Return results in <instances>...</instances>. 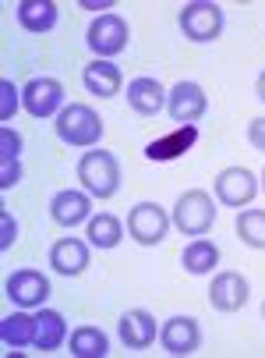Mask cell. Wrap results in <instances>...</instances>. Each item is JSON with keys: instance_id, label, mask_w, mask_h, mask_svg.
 Returning a JSON list of instances; mask_svg holds the SVG:
<instances>
[{"instance_id": "33", "label": "cell", "mask_w": 265, "mask_h": 358, "mask_svg": "<svg viewBox=\"0 0 265 358\" xmlns=\"http://www.w3.org/2000/svg\"><path fill=\"white\" fill-rule=\"evenodd\" d=\"M262 316H265V305H262Z\"/></svg>"}, {"instance_id": "15", "label": "cell", "mask_w": 265, "mask_h": 358, "mask_svg": "<svg viewBox=\"0 0 265 358\" xmlns=\"http://www.w3.org/2000/svg\"><path fill=\"white\" fill-rule=\"evenodd\" d=\"M121 341H124V348H131V351H145V348H152V341L159 337V327H156V320H152V313H145V309H128L124 316H121Z\"/></svg>"}, {"instance_id": "23", "label": "cell", "mask_w": 265, "mask_h": 358, "mask_svg": "<svg viewBox=\"0 0 265 358\" xmlns=\"http://www.w3.org/2000/svg\"><path fill=\"white\" fill-rule=\"evenodd\" d=\"M85 238H89L92 248H117L121 238H124V227H121V220L110 217V213H96V217L89 220Z\"/></svg>"}, {"instance_id": "30", "label": "cell", "mask_w": 265, "mask_h": 358, "mask_svg": "<svg viewBox=\"0 0 265 358\" xmlns=\"http://www.w3.org/2000/svg\"><path fill=\"white\" fill-rule=\"evenodd\" d=\"M248 142L265 152V117H255V121L248 124Z\"/></svg>"}, {"instance_id": "8", "label": "cell", "mask_w": 265, "mask_h": 358, "mask_svg": "<svg viewBox=\"0 0 265 358\" xmlns=\"http://www.w3.org/2000/svg\"><path fill=\"white\" fill-rule=\"evenodd\" d=\"M258 195V178L248 167H227L216 174V199L230 210H241Z\"/></svg>"}, {"instance_id": "13", "label": "cell", "mask_w": 265, "mask_h": 358, "mask_svg": "<svg viewBox=\"0 0 265 358\" xmlns=\"http://www.w3.org/2000/svg\"><path fill=\"white\" fill-rule=\"evenodd\" d=\"M89 210H92V195L89 192H75V188L57 192V195H53V202H50V217L57 220L61 227L89 224Z\"/></svg>"}, {"instance_id": "31", "label": "cell", "mask_w": 265, "mask_h": 358, "mask_svg": "<svg viewBox=\"0 0 265 358\" xmlns=\"http://www.w3.org/2000/svg\"><path fill=\"white\" fill-rule=\"evenodd\" d=\"M255 89H258V99H262V103H265V71L258 75V85H255Z\"/></svg>"}, {"instance_id": "11", "label": "cell", "mask_w": 265, "mask_h": 358, "mask_svg": "<svg viewBox=\"0 0 265 358\" xmlns=\"http://www.w3.org/2000/svg\"><path fill=\"white\" fill-rule=\"evenodd\" d=\"M159 344H163L167 355L174 358H184V355H195L198 344H202V330L191 316H174L163 323V330H159Z\"/></svg>"}, {"instance_id": "3", "label": "cell", "mask_w": 265, "mask_h": 358, "mask_svg": "<svg viewBox=\"0 0 265 358\" xmlns=\"http://www.w3.org/2000/svg\"><path fill=\"white\" fill-rule=\"evenodd\" d=\"M216 224V202L209 199V192H184L174 206V227L188 238L209 234V227Z\"/></svg>"}, {"instance_id": "7", "label": "cell", "mask_w": 265, "mask_h": 358, "mask_svg": "<svg viewBox=\"0 0 265 358\" xmlns=\"http://www.w3.org/2000/svg\"><path fill=\"white\" fill-rule=\"evenodd\" d=\"M128 231L138 245H159L170 231V217L163 206H156V202H138V206L128 213Z\"/></svg>"}, {"instance_id": "26", "label": "cell", "mask_w": 265, "mask_h": 358, "mask_svg": "<svg viewBox=\"0 0 265 358\" xmlns=\"http://www.w3.org/2000/svg\"><path fill=\"white\" fill-rule=\"evenodd\" d=\"M0 160H22V135L15 128H0Z\"/></svg>"}, {"instance_id": "28", "label": "cell", "mask_w": 265, "mask_h": 358, "mask_svg": "<svg viewBox=\"0 0 265 358\" xmlns=\"http://www.w3.org/2000/svg\"><path fill=\"white\" fill-rule=\"evenodd\" d=\"M15 241H18V220H15V217L4 210V213H0V248L8 252Z\"/></svg>"}, {"instance_id": "32", "label": "cell", "mask_w": 265, "mask_h": 358, "mask_svg": "<svg viewBox=\"0 0 265 358\" xmlns=\"http://www.w3.org/2000/svg\"><path fill=\"white\" fill-rule=\"evenodd\" d=\"M262 188H265V174H262Z\"/></svg>"}, {"instance_id": "2", "label": "cell", "mask_w": 265, "mask_h": 358, "mask_svg": "<svg viewBox=\"0 0 265 358\" xmlns=\"http://www.w3.org/2000/svg\"><path fill=\"white\" fill-rule=\"evenodd\" d=\"M53 128H57V138L64 145H75V149H96V142L106 131L103 117L92 107H85V103H68L57 114V124Z\"/></svg>"}, {"instance_id": "20", "label": "cell", "mask_w": 265, "mask_h": 358, "mask_svg": "<svg viewBox=\"0 0 265 358\" xmlns=\"http://www.w3.org/2000/svg\"><path fill=\"white\" fill-rule=\"evenodd\" d=\"M0 341L4 348H11V355H18V348H29L36 341V316L29 313H11L0 320Z\"/></svg>"}, {"instance_id": "12", "label": "cell", "mask_w": 265, "mask_h": 358, "mask_svg": "<svg viewBox=\"0 0 265 358\" xmlns=\"http://www.w3.org/2000/svg\"><path fill=\"white\" fill-rule=\"evenodd\" d=\"M4 291L15 305H22V309H36V305H43L50 298V280L39 270H15L8 277Z\"/></svg>"}, {"instance_id": "16", "label": "cell", "mask_w": 265, "mask_h": 358, "mask_svg": "<svg viewBox=\"0 0 265 358\" xmlns=\"http://www.w3.org/2000/svg\"><path fill=\"white\" fill-rule=\"evenodd\" d=\"M195 142H198V128H195V124H181L177 131H170V135H163V138H152V142L145 145V157L156 160V164H167V160L184 157Z\"/></svg>"}, {"instance_id": "6", "label": "cell", "mask_w": 265, "mask_h": 358, "mask_svg": "<svg viewBox=\"0 0 265 358\" xmlns=\"http://www.w3.org/2000/svg\"><path fill=\"white\" fill-rule=\"evenodd\" d=\"M22 107L32 114V117H53L64 110V85L57 78H29V85L22 89Z\"/></svg>"}, {"instance_id": "1", "label": "cell", "mask_w": 265, "mask_h": 358, "mask_svg": "<svg viewBox=\"0 0 265 358\" xmlns=\"http://www.w3.org/2000/svg\"><path fill=\"white\" fill-rule=\"evenodd\" d=\"M78 181L92 199H114L121 188V164L114 152L106 149H92L78 160Z\"/></svg>"}, {"instance_id": "19", "label": "cell", "mask_w": 265, "mask_h": 358, "mask_svg": "<svg viewBox=\"0 0 265 358\" xmlns=\"http://www.w3.org/2000/svg\"><path fill=\"white\" fill-rule=\"evenodd\" d=\"M68 341V323L57 309H39L36 313V341L32 348L39 351H57L61 344Z\"/></svg>"}, {"instance_id": "24", "label": "cell", "mask_w": 265, "mask_h": 358, "mask_svg": "<svg viewBox=\"0 0 265 358\" xmlns=\"http://www.w3.org/2000/svg\"><path fill=\"white\" fill-rule=\"evenodd\" d=\"M71 355L75 358H103L106 351H110V341H106V334L99 327H78L68 341Z\"/></svg>"}, {"instance_id": "25", "label": "cell", "mask_w": 265, "mask_h": 358, "mask_svg": "<svg viewBox=\"0 0 265 358\" xmlns=\"http://www.w3.org/2000/svg\"><path fill=\"white\" fill-rule=\"evenodd\" d=\"M237 238L248 248H265V210H241L237 213Z\"/></svg>"}, {"instance_id": "4", "label": "cell", "mask_w": 265, "mask_h": 358, "mask_svg": "<svg viewBox=\"0 0 265 358\" xmlns=\"http://www.w3.org/2000/svg\"><path fill=\"white\" fill-rule=\"evenodd\" d=\"M181 32L191 43H212L223 32V8L212 4V0H191L181 8Z\"/></svg>"}, {"instance_id": "22", "label": "cell", "mask_w": 265, "mask_h": 358, "mask_svg": "<svg viewBox=\"0 0 265 358\" xmlns=\"http://www.w3.org/2000/svg\"><path fill=\"white\" fill-rule=\"evenodd\" d=\"M181 263H184V270H188L191 277H205V273L216 270V263H220V248L212 245V241H205V238H195V241L184 248Z\"/></svg>"}, {"instance_id": "14", "label": "cell", "mask_w": 265, "mask_h": 358, "mask_svg": "<svg viewBox=\"0 0 265 358\" xmlns=\"http://www.w3.org/2000/svg\"><path fill=\"white\" fill-rule=\"evenodd\" d=\"M128 107L135 110V114H142V117H156L159 110L167 107V89L159 85L156 78H149V75H142V78H135L131 85H128Z\"/></svg>"}, {"instance_id": "21", "label": "cell", "mask_w": 265, "mask_h": 358, "mask_svg": "<svg viewBox=\"0 0 265 358\" xmlns=\"http://www.w3.org/2000/svg\"><path fill=\"white\" fill-rule=\"evenodd\" d=\"M18 22H22L25 32H50L57 25V4H53V0H22Z\"/></svg>"}, {"instance_id": "10", "label": "cell", "mask_w": 265, "mask_h": 358, "mask_svg": "<svg viewBox=\"0 0 265 358\" xmlns=\"http://www.w3.org/2000/svg\"><path fill=\"white\" fill-rule=\"evenodd\" d=\"M205 107H209V99H205V89L198 82H177L167 96V110L177 124H195L205 117Z\"/></svg>"}, {"instance_id": "5", "label": "cell", "mask_w": 265, "mask_h": 358, "mask_svg": "<svg viewBox=\"0 0 265 358\" xmlns=\"http://www.w3.org/2000/svg\"><path fill=\"white\" fill-rule=\"evenodd\" d=\"M85 43H89V50H92L99 61L114 57V54H121V50L128 46V22H124L121 15H99V18L89 25Z\"/></svg>"}, {"instance_id": "9", "label": "cell", "mask_w": 265, "mask_h": 358, "mask_svg": "<svg viewBox=\"0 0 265 358\" xmlns=\"http://www.w3.org/2000/svg\"><path fill=\"white\" fill-rule=\"evenodd\" d=\"M248 294H251V284L248 277H241L237 270H227V273H216L209 284V301H212V309H220V313H237L248 305Z\"/></svg>"}, {"instance_id": "27", "label": "cell", "mask_w": 265, "mask_h": 358, "mask_svg": "<svg viewBox=\"0 0 265 358\" xmlns=\"http://www.w3.org/2000/svg\"><path fill=\"white\" fill-rule=\"evenodd\" d=\"M22 92L4 78V82H0V121H11L15 117V110H18V103H22V99H18Z\"/></svg>"}, {"instance_id": "17", "label": "cell", "mask_w": 265, "mask_h": 358, "mask_svg": "<svg viewBox=\"0 0 265 358\" xmlns=\"http://www.w3.org/2000/svg\"><path fill=\"white\" fill-rule=\"evenodd\" d=\"M50 266L61 277H78L89 266V245L82 238H61L50 248Z\"/></svg>"}, {"instance_id": "18", "label": "cell", "mask_w": 265, "mask_h": 358, "mask_svg": "<svg viewBox=\"0 0 265 358\" xmlns=\"http://www.w3.org/2000/svg\"><path fill=\"white\" fill-rule=\"evenodd\" d=\"M82 82H85V89H89L92 96L110 99V96L121 92V82H124V78H121V68H117V64H110V61H92V64H85Z\"/></svg>"}, {"instance_id": "29", "label": "cell", "mask_w": 265, "mask_h": 358, "mask_svg": "<svg viewBox=\"0 0 265 358\" xmlns=\"http://www.w3.org/2000/svg\"><path fill=\"white\" fill-rule=\"evenodd\" d=\"M22 181V160H0V188H15Z\"/></svg>"}]
</instances>
